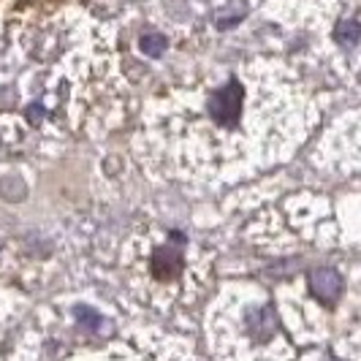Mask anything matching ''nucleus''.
<instances>
[{"label": "nucleus", "mask_w": 361, "mask_h": 361, "mask_svg": "<svg viewBox=\"0 0 361 361\" xmlns=\"http://www.w3.org/2000/svg\"><path fill=\"white\" fill-rule=\"evenodd\" d=\"M166 36H161V33H147V36H142V52L147 54V57H161L163 52H166Z\"/></svg>", "instance_id": "7ed1b4c3"}, {"label": "nucleus", "mask_w": 361, "mask_h": 361, "mask_svg": "<svg viewBox=\"0 0 361 361\" xmlns=\"http://www.w3.org/2000/svg\"><path fill=\"white\" fill-rule=\"evenodd\" d=\"M359 22H353V19H348V22H340L337 25V41L345 44V47H353L356 41H359Z\"/></svg>", "instance_id": "20e7f679"}, {"label": "nucleus", "mask_w": 361, "mask_h": 361, "mask_svg": "<svg viewBox=\"0 0 361 361\" xmlns=\"http://www.w3.org/2000/svg\"><path fill=\"white\" fill-rule=\"evenodd\" d=\"M247 117L253 120V104L239 79H228L201 98V123L209 128V142H215L217 136H239Z\"/></svg>", "instance_id": "f257e3e1"}, {"label": "nucleus", "mask_w": 361, "mask_h": 361, "mask_svg": "<svg viewBox=\"0 0 361 361\" xmlns=\"http://www.w3.org/2000/svg\"><path fill=\"white\" fill-rule=\"evenodd\" d=\"M312 288L318 290V296H324L326 302L337 299V296H340V288H343L340 274H334V271H315V274H312Z\"/></svg>", "instance_id": "f03ea898"}]
</instances>
